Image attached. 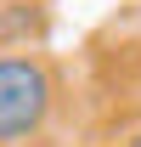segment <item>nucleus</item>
<instances>
[{
    "mask_svg": "<svg viewBox=\"0 0 141 147\" xmlns=\"http://www.w3.org/2000/svg\"><path fill=\"white\" fill-rule=\"evenodd\" d=\"M56 102V79L40 57H0V147L45 130Z\"/></svg>",
    "mask_w": 141,
    "mask_h": 147,
    "instance_id": "1",
    "label": "nucleus"
},
{
    "mask_svg": "<svg viewBox=\"0 0 141 147\" xmlns=\"http://www.w3.org/2000/svg\"><path fill=\"white\" fill-rule=\"evenodd\" d=\"M119 147H141V125H136V130H130V136H124V142H119Z\"/></svg>",
    "mask_w": 141,
    "mask_h": 147,
    "instance_id": "2",
    "label": "nucleus"
}]
</instances>
